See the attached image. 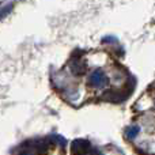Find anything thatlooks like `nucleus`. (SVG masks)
<instances>
[]
</instances>
